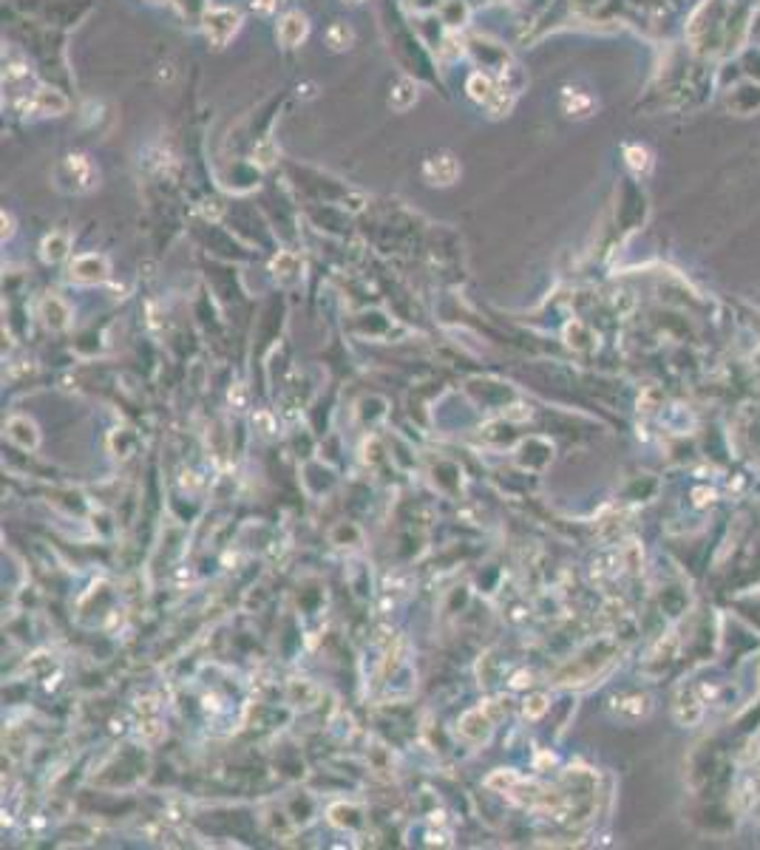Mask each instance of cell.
<instances>
[{
    "mask_svg": "<svg viewBox=\"0 0 760 850\" xmlns=\"http://www.w3.org/2000/svg\"><path fill=\"white\" fill-rule=\"evenodd\" d=\"M239 26H242V14L230 6H216V9L204 12V34H207L210 45H216V49L227 45L233 40V34L239 32Z\"/></svg>",
    "mask_w": 760,
    "mask_h": 850,
    "instance_id": "cell-1",
    "label": "cell"
},
{
    "mask_svg": "<svg viewBox=\"0 0 760 850\" xmlns=\"http://www.w3.org/2000/svg\"><path fill=\"white\" fill-rule=\"evenodd\" d=\"M57 176L65 179V182H71L68 190H74V193H88V190H94V187H97V179H100L97 168H94L91 159L83 156V153L65 156L63 164H60V171H57Z\"/></svg>",
    "mask_w": 760,
    "mask_h": 850,
    "instance_id": "cell-2",
    "label": "cell"
},
{
    "mask_svg": "<svg viewBox=\"0 0 760 850\" xmlns=\"http://www.w3.org/2000/svg\"><path fill=\"white\" fill-rule=\"evenodd\" d=\"M68 278L77 281V283H100V281H105V278H108V261H105V255H97V252L77 255L74 261H71Z\"/></svg>",
    "mask_w": 760,
    "mask_h": 850,
    "instance_id": "cell-3",
    "label": "cell"
},
{
    "mask_svg": "<svg viewBox=\"0 0 760 850\" xmlns=\"http://www.w3.org/2000/svg\"><path fill=\"white\" fill-rule=\"evenodd\" d=\"M423 173L432 184H440V187H448L454 184L457 176H460V162L454 159V153H434L425 159L423 164Z\"/></svg>",
    "mask_w": 760,
    "mask_h": 850,
    "instance_id": "cell-4",
    "label": "cell"
},
{
    "mask_svg": "<svg viewBox=\"0 0 760 850\" xmlns=\"http://www.w3.org/2000/svg\"><path fill=\"white\" fill-rule=\"evenodd\" d=\"M310 34V23L301 12H287L278 23V43L284 49H298V45Z\"/></svg>",
    "mask_w": 760,
    "mask_h": 850,
    "instance_id": "cell-5",
    "label": "cell"
},
{
    "mask_svg": "<svg viewBox=\"0 0 760 850\" xmlns=\"http://www.w3.org/2000/svg\"><path fill=\"white\" fill-rule=\"evenodd\" d=\"M6 437L17 448H23V451H34V448L40 445V431L29 417H9L6 419Z\"/></svg>",
    "mask_w": 760,
    "mask_h": 850,
    "instance_id": "cell-6",
    "label": "cell"
},
{
    "mask_svg": "<svg viewBox=\"0 0 760 850\" xmlns=\"http://www.w3.org/2000/svg\"><path fill=\"white\" fill-rule=\"evenodd\" d=\"M491 728H494V720L488 715H483V708H471V712H465L460 717V734L471 743L485 740L491 734Z\"/></svg>",
    "mask_w": 760,
    "mask_h": 850,
    "instance_id": "cell-7",
    "label": "cell"
},
{
    "mask_svg": "<svg viewBox=\"0 0 760 850\" xmlns=\"http://www.w3.org/2000/svg\"><path fill=\"white\" fill-rule=\"evenodd\" d=\"M29 108L37 111V113H43V116H49V113H52V116H60V113H65L68 100L63 97L60 91H54V88H37V91H32Z\"/></svg>",
    "mask_w": 760,
    "mask_h": 850,
    "instance_id": "cell-8",
    "label": "cell"
},
{
    "mask_svg": "<svg viewBox=\"0 0 760 850\" xmlns=\"http://www.w3.org/2000/svg\"><path fill=\"white\" fill-rule=\"evenodd\" d=\"M68 250H71V239H68V232H60V230L52 232V235H45L43 244H40L43 261H49V264L63 261V258L68 255Z\"/></svg>",
    "mask_w": 760,
    "mask_h": 850,
    "instance_id": "cell-9",
    "label": "cell"
},
{
    "mask_svg": "<svg viewBox=\"0 0 760 850\" xmlns=\"http://www.w3.org/2000/svg\"><path fill=\"white\" fill-rule=\"evenodd\" d=\"M40 318H43V323L49 329H65L71 312H68V306L60 298H45L43 306H40Z\"/></svg>",
    "mask_w": 760,
    "mask_h": 850,
    "instance_id": "cell-10",
    "label": "cell"
},
{
    "mask_svg": "<svg viewBox=\"0 0 760 850\" xmlns=\"http://www.w3.org/2000/svg\"><path fill=\"white\" fill-rule=\"evenodd\" d=\"M389 102H392V108H394V111H409V108L417 102V85H414L409 77L397 80V85L392 88V97H389Z\"/></svg>",
    "mask_w": 760,
    "mask_h": 850,
    "instance_id": "cell-11",
    "label": "cell"
},
{
    "mask_svg": "<svg viewBox=\"0 0 760 850\" xmlns=\"http://www.w3.org/2000/svg\"><path fill=\"white\" fill-rule=\"evenodd\" d=\"M465 91H468V97L471 100H477V102H488L491 97H494V80L488 77V74H483V71H477V74H471L468 77V83H465Z\"/></svg>",
    "mask_w": 760,
    "mask_h": 850,
    "instance_id": "cell-12",
    "label": "cell"
},
{
    "mask_svg": "<svg viewBox=\"0 0 760 850\" xmlns=\"http://www.w3.org/2000/svg\"><path fill=\"white\" fill-rule=\"evenodd\" d=\"M326 43H329L335 52L349 49V43H352V29L346 26V23H335V26L326 32Z\"/></svg>",
    "mask_w": 760,
    "mask_h": 850,
    "instance_id": "cell-13",
    "label": "cell"
},
{
    "mask_svg": "<svg viewBox=\"0 0 760 850\" xmlns=\"http://www.w3.org/2000/svg\"><path fill=\"white\" fill-rule=\"evenodd\" d=\"M511 102H514V91H505V88L500 91V88H496L494 97L488 100V108H491L494 116H503V113L511 108Z\"/></svg>",
    "mask_w": 760,
    "mask_h": 850,
    "instance_id": "cell-14",
    "label": "cell"
},
{
    "mask_svg": "<svg viewBox=\"0 0 760 850\" xmlns=\"http://www.w3.org/2000/svg\"><path fill=\"white\" fill-rule=\"evenodd\" d=\"M275 156H278V151H275V145H273L270 139H267V142H261V145L255 148V159H258L261 168H270Z\"/></svg>",
    "mask_w": 760,
    "mask_h": 850,
    "instance_id": "cell-15",
    "label": "cell"
},
{
    "mask_svg": "<svg viewBox=\"0 0 760 850\" xmlns=\"http://www.w3.org/2000/svg\"><path fill=\"white\" fill-rule=\"evenodd\" d=\"M545 708H548V703H545L542 695H536V697H531V700L525 703V717H539Z\"/></svg>",
    "mask_w": 760,
    "mask_h": 850,
    "instance_id": "cell-16",
    "label": "cell"
},
{
    "mask_svg": "<svg viewBox=\"0 0 760 850\" xmlns=\"http://www.w3.org/2000/svg\"><path fill=\"white\" fill-rule=\"evenodd\" d=\"M627 159H630V164L638 171V168H647V151H641V148H627Z\"/></svg>",
    "mask_w": 760,
    "mask_h": 850,
    "instance_id": "cell-17",
    "label": "cell"
},
{
    "mask_svg": "<svg viewBox=\"0 0 760 850\" xmlns=\"http://www.w3.org/2000/svg\"><path fill=\"white\" fill-rule=\"evenodd\" d=\"M255 9H258V12H270V9H273V0H255Z\"/></svg>",
    "mask_w": 760,
    "mask_h": 850,
    "instance_id": "cell-18",
    "label": "cell"
},
{
    "mask_svg": "<svg viewBox=\"0 0 760 850\" xmlns=\"http://www.w3.org/2000/svg\"><path fill=\"white\" fill-rule=\"evenodd\" d=\"M3 235H12V216L3 212Z\"/></svg>",
    "mask_w": 760,
    "mask_h": 850,
    "instance_id": "cell-19",
    "label": "cell"
},
{
    "mask_svg": "<svg viewBox=\"0 0 760 850\" xmlns=\"http://www.w3.org/2000/svg\"><path fill=\"white\" fill-rule=\"evenodd\" d=\"M352 3H361V0H352Z\"/></svg>",
    "mask_w": 760,
    "mask_h": 850,
    "instance_id": "cell-20",
    "label": "cell"
}]
</instances>
